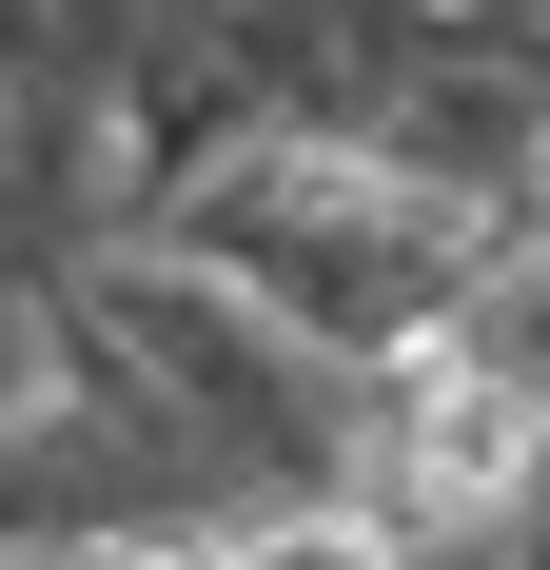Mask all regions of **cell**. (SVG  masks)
Instances as JSON below:
<instances>
[{"label": "cell", "mask_w": 550, "mask_h": 570, "mask_svg": "<svg viewBox=\"0 0 550 570\" xmlns=\"http://www.w3.org/2000/svg\"><path fill=\"white\" fill-rule=\"evenodd\" d=\"M118 236H158V256H197V276H236L256 315H295L315 354H413L452 315V276L492 256V236L452 217V197H413V177L374 158V138H217L197 177H158Z\"/></svg>", "instance_id": "1"}, {"label": "cell", "mask_w": 550, "mask_h": 570, "mask_svg": "<svg viewBox=\"0 0 550 570\" xmlns=\"http://www.w3.org/2000/svg\"><path fill=\"white\" fill-rule=\"evenodd\" d=\"M217 20H236V99H256V138H374L452 0H217Z\"/></svg>", "instance_id": "2"}, {"label": "cell", "mask_w": 550, "mask_h": 570, "mask_svg": "<svg viewBox=\"0 0 550 570\" xmlns=\"http://www.w3.org/2000/svg\"><path fill=\"white\" fill-rule=\"evenodd\" d=\"M433 354L472 374V394H511L550 433V236H492L472 276H452V315H433Z\"/></svg>", "instance_id": "3"}, {"label": "cell", "mask_w": 550, "mask_h": 570, "mask_svg": "<svg viewBox=\"0 0 550 570\" xmlns=\"http://www.w3.org/2000/svg\"><path fill=\"white\" fill-rule=\"evenodd\" d=\"M217 570H393V531L354 492H256V512H217Z\"/></svg>", "instance_id": "4"}, {"label": "cell", "mask_w": 550, "mask_h": 570, "mask_svg": "<svg viewBox=\"0 0 550 570\" xmlns=\"http://www.w3.org/2000/svg\"><path fill=\"white\" fill-rule=\"evenodd\" d=\"M79 570H217V531H118V551H79Z\"/></svg>", "instance_id": "5"}, {"label": "cell", "mask_w": 550, "mask_h": 570, "mask_svg": "<svg viewBox=\"0 0 550 570\" xmlns=\"http://www.w3.org/2000/svg\"><path fill=\"white\" fill-rule=\"evenodd\" d=\"M452 20H550V0H452Z\"/></svg>", "instance_id": "6"}]
</instances>
